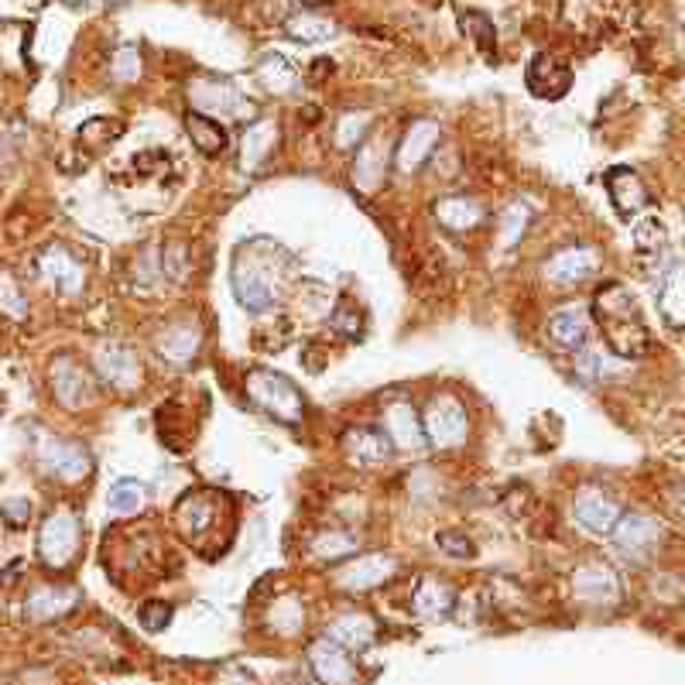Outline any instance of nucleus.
Masks as SVG:
<instances>
[{
	"label": "nucleus",
	"mask_w": 685,
	"mask_h": 685,
	"mask_svg": "<svg viewBox=\"0 0 685 685\" xmlns=\"http://www.w3.org/2000/svg\"><path fill=\"white\" fill-rule=\"evenodd\" d=\"M593 316L600 322L603 336H607V346L617 353V357H644L648 353V326L641 319L638 298L627 292L624 285H603L596 288L593 295Z\"/></svg>",
	"instance_id": "f257e3e1"
},
{
	"label": "nucleus",
	"mask_w": 685,
	"mask_h": 685,
	"mask_svg": "<svg viewBox=\"0 0 685 685\" xmlns=\"http://www.w3.org/2000/svg\"><path fill=\"white\" fill-rule=\"evenodd\" d=\"M264 240H247L233 257V295L247 312H268L278 302V281H281V261L285 254L264 257Z\"/></svg>",
	"instance_id": "f03ea898"
},
{
	"label": "nucleus",
	"mask_w": 685,
	"mask_h": 685,
	"mask_svg": "<svg viewBox=\"0 0 685 685\" xmlns=\"http://www.w3.org/2000/svg\"><path fill=\"white\" fill-rule=\"evenodd\" d=\"M247 398H251L261 411H268L271 418L288 422V425H298L305 415L302 391H298L288 377L274 374L268 367H254L251 374H247Z\"/></svg>",
	"instance_id": "7ed1b4c3"
},
{
	"label": "nucleus",
	"mask_w": 685,
	"mask_h": 685,
	"mask_svg": "<svg viewBox=\"0 0 685 685\" xmlns=\"http://www.w3.org/2000/svg\"><path fill=\"white\" fill-rule=\"evenodd\" d=\"M79 552V518L69 507H59L45 518L38 531V559L48 569H69Z\"/></svg>",
	"instance_id": "20e7f679"
},
{
	"label": "nucleus",
	"mask_w": 685,
	"mask_h": 685,
	"mask_svg": "<svg viewBox=\"0 0 685 685\" xmlns=\"http://www.w3.org/2000/svg\"><path fill=\"white\" fill-rule=\"evenodd\" d=\"M38 459H42L45 473H52L55 480H66V483H79L90 477L93 470V456L83 442H72V439H59V435H45L38 442Z\"/></svg>",
	"instance_id": "39448f33"
},
{
	"label": "nucleus",
	"mask_w": 685,
	"mask_h": 685,
	"mask_svg": "<svg viewBox=\"0 0 685 685\" xmlns=\"http://www.w3.org/2000/svg\"><path fill=\"white\" fill-rule=\"evenodd\" d=\"M425 439L435 449H456L466 439V411L453 394H435L422 415Z\"/></svg>",
	"instance_id": "423d86ee"
},
{
	"label": "nucleus",
	"mask_w": 685,
	"mask_h": 685,
	"mask_svg": "<svg viewBox=\"0 0 685 685\" xmlns=\"http://www.w3.org/2000/svg\"><path fill=\"white\" fill-rule=\"evenodd\" d=\"M48 384L52 394L66 411H83L96 401V384L90 377V370L79 367L72 357H55L52 370H48Z\"/></svg>",
	"instance_id": "0eeeda50"
},
{
	"label": "nucleus",
	"mask_w": 685,
	"mask_h": 685,
	"mask_svg": "<svg viewBox=\"0 0 685 685\" xmlns=\"http://www.w3.org/2000/svg\"><path fill=\"white\" fill-rule=\"evenodd\" d=\"M384 435H388V442L394 446V453H418V449L425 446V425L422 418H418L415 405H411L408 398H391L388 405H384Z\"/></svg>",
	"instance_id": "6e6552de"
},
{
	"label": "nucleus",
	"mask_w": 685,
	"mask_h": 685,
	"mask_svg": "<svg viewBox=\"0 0 685 685\" xmlns=\"http://www.w3.org/2000/svg\"><path fill=\"white\" fill-rule=\"evenodd\" d=\"M596 264H600V257H596L593 247L572 244V247H562V251H555L552 257H548L542 274H545L548 285L572 288V285H579V281L590 278V274L596 271Z\"/></svg>",
	"instance_id": "1a4fd4ad"
},
{
	"label": "nucleus",
	"mask_w": 685,
	"mask_h": 685,
	"mask_svg": "<svg viewBox=\"0 0 685 685\" xmlns=\"http://www.w3.org/2000/svg\"><path fill=\"white\" fill-rule=\"evenodd\" d=\"M192 100H196L199 114L209 117L240 120L251 114V103L237 93V86L223 83V79H199V83H192Z\"/></svg>",
	"instance_id": "9d476101"
},
{
	"label": "nucleus",
	"mask_w": 685,
	"mask_h": 685,
	"mask_svg": "<svg viewBox=\"0 0 685 685\" xmlns=\"http://www.w3.org/2000/svg\"><path fill=\"white\" fill-rule=\"evenodd\" d=\"M572 514H576L579 525L586 531H593V535H610L620 521V504L600 487H579L576 501H572Z\"/></svg>",
	"instance_id": "9b49d317"
},
{
	"label": "nucleus",
	"mask_w": 685,
	"mask_h": 685,
	"mask_svg": "<svg viewBox=\"0 0 685 685\" xmlns=\"http://www.w3.org/2000/svg\"><path fill=\"white\" fill-rule=\"evenodd\" d=\"M93 367L96 374L107 384H114L117 391H131L141 381V364H137L134 350L124 343H100L93 353Z\"/></svg>",
	"instance_id": "f8f14e48"
},
{
	"label": "nucleus",
	"mask_w": 685,
	"mask_h": 685,
	"mask_svg": "<svg viewBox=\"0 0 685 685\" xmlns=\"http://www.w3.org/2000/svg\"><path fill=\"white\" fill-rule=\"evenodd\" d=\"M223 497L213 494V490H196V494H189L185 501L179 504V514H175V525L189 542H199V538H206L209 531L216 525V514L223 511Z\"/></svg>",
	"instance_id": "ddd939ff"
},
{
	"label": "nucleus",
	"mask_w": 685,
	"mask_h": 685,
	"mask_svg": "<svg viewBox=\"0 0 685 685\" xmlns=\"http://www.w3.org/2000/svg\"><path fill=\"white\" fill-rule=\"evenodd\" d=\"M398 572V562L391 555H360V559L346 562V566L336 572V586L346 593H364L374 590V586L388 583V579Z\"/></svg>",
	"instance_id": "4468645a"
},
{
	"label": "nucleus",
	"mask_w": 685,
	"mask_h": 685,
	"mask_svg": "<svg viewBox=\"0 0 685 685\" xmlns=\"http://www.w3.org/2000/svg\"><path fill=\"white\" fill-rule=\"evenodd\" d=\"M38 274H42L48 285H55L59 292H66V295H79V292H83V285H86L83 264H79L62 244H52V247H45V251L38 254Z\"/></svg>",
	"instance_id": "2eb2a0df"
},
{
	"label": "nucleus",
	"mask_w": 685,
	"mask_h": 685,
	"mask_svg": "<svg viewBox=\"0 0 685 685\" xmlns=\"http://www.w3.org/2000/svg\"><path fill=\"white\" fill-rule=\"evenodd\" d=\"M572 590L583 603H593V607H607V603L620 600V579L617 572L603 562H590V566H579L572 572Z\"/></svg>",
	"instance_id": "dca6fc26"
},
{
	"label": "nucleus",
	"mask_w": 685,
	"mask_h": 685,
	"mask_svg": "<svg viewBox=\"0 0 685 685\" xmlns=\"http://www.w3.org/2000/svg\"><path fill=\"white\" fill-rule=\"evenodd\" d=\"M435 141H439V124H435V120H415V124L405 131V137L398 141V151H394L398 172H405V175L418 172V168L432 158Z\"/></svg>",
	"instance_id": "f3484780"
},
{
	"label": "nucleus",
	"mask_w": 685,
	"mask_h": 685,
	"mask_svg": "<svg viewBox=\"0 0 685 685\" xmlns=\"http://www.w3.org/2000/svg\"><path fill=\"white\" fill-rule=\"evenodd\" d=\"M309 668L322 685H350L353 679H357L346 648H340V644L329 641V638H322L309 648Z\"/></svg>",
	"instance_id": "a211bd4d"
},
{
	"label": "nucleus",
	"mask_w": 685,
	"mask_h": 685,
	"mask_svg": "<svg viewBox=\"0 0 685 685\" xmlns=\"http://www.w3.org/2000/svg\"><path fill=\"white\" fill-rule=\"evenodd\" d=\"M525 79H528V90L535 93L538 100H562L572 86V72L545 52L531 59Z\"/></svg>",
	"instance_id": "6ab92c4d"
},
{
	"label": "nucleus",
	"mask_w": 685,
	"mask_h": 685,
	"mask_svg": "<svg viewBox=\"0 0 685 685\" xmlns=\"http://www.w3.org/2000/svg\"><path fill=\"white\" fill-rule=\"evenodd\" d=\"M610 538H614V545L620 552L634 555V559H644L658 542V525L651 518H644V514H620V521L614 525V531H610Z\"/></svg>",
	"instance_id": "aec40b11"
},
{
	"label": "nucleus",
	"mask_w": 685,
	"mask_h": 685,
	"mask_svg": "<svg viewBox=\"0 0 685 685\" xmlns=\"http://www.w3.org/2000/svg\"><path fill=\"white\" fill-rule=\"evenodd\" d=\"M76 603H79V590H72V586H38V590L28 593L24 614L35 620V624H45V620L66 617Z\"/></svg>",
	"instance_id": "412c9836"
},
{
	"label": "nucleus",
	"mask_w": 685,
	"mask_h": 685,
	"mask_svg": "<svg viewBox=\"0 0 685 685\" xmlns=\"http://www.w3.org/2000/svg\"><path fill=\"white\" fill-rule=\"evenodd\" d=\"M432 213H435V220H439V227H446L449 233H466V230L480 227L487 209H483L480 199H473V196H442L439 203L432 206Z\"/></svg>",
	"instance_id": "4be33fe9"
},
{
	"label": "nucleus",
	"mask_w": 685,
	"mask_h": 685,
	"mask_svg": "<svg viewBox=\"0 0 685 685\" xmlns=\"http://www.w3.org/2000/svg\"><path fill=\"white\" fill-rule=\"evenodd\" d=\"M343 449L346 456L353 459V463L360 466H377L384 463V459L391 456V442L384 432H374V429H364V425H353V429L343 432Z\"/></svg>",
	"instance_id": "5701e85b"
},
{
	"label": "nucleus",
	"mask_w": 685,
	"mask_h": 685,
	"mask_svg": "<svg viewBox=\"0 0 685 685\" xmlns=\"http://www.w3.org/2000/svg\"><path fill=\"white\" fill-rule=\"evenodd\" d=\"M548 340L559 350H583L590 340V316L586 309H559L548 319Z\"/></svg>",
	"instance_id": "b1692460"
},
{
	"label": "nucleus",
	"mask_w": 685,
	"mask_h": 685,
	"mask_svg": "<svg viewBox=\"0 0 685 685\" xmlns=\"http://www.w3.org/2000/svg\"><path fill=\"white\" fill-rule=\"evenodd\" d=\"M607 192H610V199H614L620 216L641 213V209L648 206V189H644L638 172H631V168H614V172H607Z\"/></svg>",
	"instance_id": "393cba45"
},
{
	"label": "nucleus",
	"mask_w": 685,
	"mask_h": 685,
	"mask_svg": "<svg viewBox=\"0 0 685 685\" xmlns=\"http://www.w3.org/2000/svg\"><path fill=\"white\" fill-rule=\"evenodd\" d=\"M274 148H278V127H274V120H257V124L247 127L244 144H240V165H244V172H257L271 158Z\"/></svg>",
	"instance_id": "a878e982"
},
{
	"label": "nucleus",
	"mask_w": 685,
	"mask_h": 685,
	"mask_svg": "<svg viewBox=\"0 0 685 685\" xmlns=\"http://www.w3.org/2000/svg\"><path fill=\"white\" fill-rule=\"evenodd\" d=\"M326 638L336 641L346 651H357V648L374 644L377 624H374V617H370V614H343V617H336L333 624L326 627Z\"/></svg>",
	"instance_id": "bb28decb"
},
{
	"label": "nucleus",
	"mask_w": 685,
	"mask_h": 685,
	"mask_svg": "<svg viewBox=\"0 0 685 685\" xmlns=\"http://www.w3.org/2000/svg\"><path fill=\"white\" fill-rule=\"evenodd\" d=\"M411 607L422 620H442L453 614L456 590H449L446 583H435V579H422L415 586V596H411Z\"/></svg>",
	"instance_id": "cd10ccee"
},
{
	"label": "nucleus",
	"mask_w": 685,
	"mask_h": 685,
	"mask_svg": "<svg viewBox=\"0 0 685 685\" xmlns=\"http://www.w3.org/2000/svg\"><path fill=\"white\" fill-rule=\"evenodd\" d=\"M199 346H203V336H199V329L192 326V322H172V326L158 336L161 357L172 360V364H189V360L199 353Z\"/></svg>",
	"instance_id": "c85d7f7f"
},
{
	"label": "nucleus",
	"mask_w": 685,
	"mask_h": 685,
	"mask_svg": "<svg viewBox=\"0 0 685 685\" xmlns=\"http://www.w3.org/2000/svg\"><path fill=\"white\" fill-rule=\"evenodd\" d=\"M185 131H189L192 144H196L203 155H220V151H227V141H230L227 127H223L216 117L189 110V114H185Z\"/></svg>",
	"instance_id": "c756f323"
},
{
	"label": "nucleus",
	"mask_w": 685,
	"mask_h": 685,
	"mask_svg": "<svg viewBox=\"0 0 685 685\" xmlns=\"http://www.w3.org/2000/svg\"><path fill=\"white\" fill-rule=\"evenodd\" d=\"M257 83L264 86L268 93L281 96V93H292L295 83H298V72L288 59H281V55H264L261 62H257Z\"/></svg>",
	"instance_id": "7c9ffc66"
},
{
	"label": "nucleus",
	"mask_w": 685,
	"mask_h": 685,
	"mask_svg": "<svg viewBox=\"0 0 685 685\" xmlns=\"http://www.w3.org/2000/svg\"><path fill=\"white\" fill-rule=\"evenodd\" d=\"M285 35L302 45H319L336 35V24L326 18H316V14H298V18L285 21Z\"/></svg>",
	"instance_id": "2f4dec72"
},
{
	"label": "nucleus",
	"mask_w": 685,
	"mask_h": 685,
	"mask_svg": "<svg viewBox=\"0 0 685 685\" xmlns=\"http://www.w3.org/2000/svg\"><path fill=\"white\" fill-rule=\"evenodd\" d=\"M144 501H148V494H144V487L137 480H117L107 494V504L117 518H131V514L141 511Z\"/></svg>",
	"instance_id": "473e14b6"
},
{
	"label": "nucleus",
	"mask_w": 685,
	"mask_h": 685,
	"mask_svg": "<svg viewBox=\"0 0 685 685\" xmlns=\"http://www.w3.org/2000/svg\"><path fill=\"white\" fill-rule=\"evenodd\" d=\"M528 223H531V206L525 203V199H514V203L501 213V244L504 247L518 244V240L525 237Z\"/></svg>",
	"instance_id": "72a5a7b5"
},
{
	"label": "nucleus",
	"mask_w": 685,
	"mask_h": 685,
	"mask_svg": "<svg viewBox=\"0 0 685 685\" xmlns=\"http://www.w3.org/2000/svg\"><path fill=\"white\" fill-rule=\"evenodd\" d=\"M381 172H384V151H377V144H360V161H357V172H353L357 189L370 192L381 182Z\"/></svg>",
	"instance_id": "f704fd0d"
},
{
	"label": "nucleus",
	"mask_w": 685,
	"mask_h": 685,
	"mask_svg": "<svg viewBox=\"0 0 685 685\" xmlns=\"http://www.w3.org/2000/svg\"><path fill=\"white\" fill-rule=\"evenodd\" d=\"M0 312L11 319H28V298L11 274H0Z\"/></svg>",
	"instance_id": "c9c22d12"
},
{
	"label": "nucleus",
	"mask_w": 685,
	"mask_h": 685,
	"mask_svg": "<svg viewBox=\"0 0 685 685\" xmlns=\"http://www.w3.org/2000/svg\"><path fill=\"white\" fill-rule=\"evenodd\" d=\"M367 127H370V117H367V114H350V117H343L340 124H336V148H343V151L360 148V144H364Z\"/></svg>",
	"instance_id": "e433bc0d"
},
{
	"label": "nucleus",
	"mask_w": 685,
	"mask_h": 685,
	"mask_svg": "<svg viewBox=\"0 0 685 685\" xmlns=\"http://www.w3.org/2000/svg\"><path fill=\"white\" fill-rule=\"evenodd\" d=\"M110 76L117 79V83H134L137 76H141V52H137V45H120L114 62H110Z\"/></svg>",
	"instance_id": "4c0bfd02"
},
{
	"label": "nucleus",
	"mask_w": 685,
	"mask_h": 685,
	"mask_svg": "<svg viewBox=\"0 0 685 685\" xmlns=\"http://www.w3.org/2000/svg\"><path fill=\"white\" fill-rule=\"evenodd\" d=\"M353 548H357V538L343 535V531H322L316 538V545H312V552H316L319 559H343V555H350Z\"/></svg>",
	"instance_id": "58836bf2"
},
{
	"label": "nucleus",
	"mask_w": 685,
	"mask_h": 685,
	"mask_svg": "<svg viewBox=\"0 0 685 685\" xmlns=\"http://www.w3.org/2000/svg\"><path fill=\"white\" fill-rule=\"evenodd\" d=\"M137 620H141V627H144V631H151V634L165 631V627L172 624V603H165V600L141 603V610H137Z\"/></svg>",
	"instance_id": "ea45409f"
},
{
	"label": "nucleus",
	"mask_w": 685,
	"mask_h": 685,
	"mask_svg": "<svg viewBox=\"0 0 685 685\" xmlns=\"http://www.w3.org/2000/svg\"><path fill=\"white\" fill-rule=\"evenodd\" d=\"M463 24H466V31H470L473 42H477L483 52H490V48H494V38L497 35H494V21H490L487 14H483V11H470L463 18Z\"/></svg>",
	"instance_id": "a19ab883"
},
{
	"label": "nucleus",
	"mask_w": 685,
	"mask_h": 685,
	"mask_svg": "<svg viewBox=\"0 0 685 685\" xmlns=\"http://www.w3.org/2000/svg\"><path fill=\"white\" fill-rule=\"evenodd\" d=\"M576 374H579V381H603V377H607V364H603L600 353L583 346V353H579V360H576Z\"/></svg>",
	"instance_id": "79ce46f5"
},
{
	"label": "nucleus",
	"mask_w": 685,
	"mask_h": 685,
	"mask_svg": "<svg viewBox=\"0 0 685 685\" xmlns=\"http://www.w3.org/2000/svg\"><path fill=\"white\" fill-rule=\"evenodd\" d=\"M435 542H439L442 552L456 555V559H470V555H473V542L463 535V531H439V535H435Z\"/></svg>",
	"instance_id": "37998d69"
},
{
	"label": "nucleus",
	"mask_w": 685,
	"mask_h": 685,
	"mask_svg": "<svg viewBox=\"0 0 685 685\" xmlns=\"http://www.w3.org/2000/svg\"><path fill=\"white\" fill-rule=\"evenodd\" d=\"M161 271H165V278H172V281H182L185 278V271H189V261H185V247L182 244L165 247V261H161Z\"/></svg>",
	"instance_id": "c03bdc74"
},
{
	"label": "nucleus",
	"mask_w": 685,
	"mask_h": 685,
	"mask_svg": "<svg viewBox=\"0 0 685 685\" xmlns=\"http://www.w3.org/2000/svg\"><path fill=\"white\" fill-rule=\"evenodd\" d=\"M28 518H31V504H28V501L14 497V501H7V504H4V521H7L11 528H24V525H28Z\"/></svg>",
	"instance_id": "a18cd8bd"
},
{
	"label": "nucleus",
	"mask_w": 685,
	"mask_h": 685,
	"mask_svg": "<svg viewBox=\"0 0 685 685\" xmlns=\"http://www.w3.org/2000/svg\"><path fill=\"white\" fill-rule=\"evenodd\" d=\"M312 69H316V72H312L309 79H312V83H316V86H319V83H326V79L333 76V62H329V59H319Z\"/></svg>",
	"instance_id": "49530a36"
},
{
	"label": "nucleus",
	"mask_w": 685,
	"mask_h": 685,
	"mask_svg": "<svg viewBox=\"0 0 685 685\" xmlns=\"http://www.w3.org/2000/svg\"><path fill=\"white\" fill-rule=\"evenodd\" d=\"M305 7H322V4H329V0H302Z\"/></svg>",
	"instance_id": "de8ad7c7"
},
{
	"label": "nucleus",
	"mask_w": 685,
	"mask_h": 685,
	"mask_svg": "<svg viewBox=\"0 0 685 685\" xmlns=\"http://www.w3.org/2000/svg\"><path fill=\"white\" fill-rule=\"evenodd\" d=\"M682 514H685V497H682Z\"/></svg>",
	"instance_id": "09e8293b"
}]
</instances>
